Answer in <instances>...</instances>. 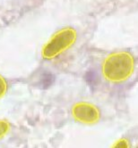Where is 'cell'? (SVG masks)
Instances as JSON below:
<instances>
[{"mask_svg": "<svg viewBox=\"0 0 138 148\" xmlns=\"http://www.w3.org/2000/svg\"><path fill=\"white\" fill-rule=\"evenodd\" d=\"M76 38V31L72 28H65L58 30L42 47V56L45 59L57 57L75 44Z\"/></svg>", "mask_w": 138, "mask_h": 148, "instance_id": "obj_2", "label": "cell"}, {"mask_svg": "<svg viewBox=\"0 0 138 148\" xmlns=\"http://www.w3.org/2000/svg\"><path fill=\"white\" fill-rule=\"evenodd\" d=\"M135 62L132 55L122 51L110 55L102 64L105 79L112 82H121L128 79L134 71Z\"/></svg>", "mask_w": 138, "mask_h": 148, "instance_id": "obj_1", "label": "cell"}, {"mask_svg": "<svg viewBox=\"0 0 138 148\" xmlns=\"http://www.w3.org/2000/svg\"><path fill=\"white\" fill-rule=\"evenodd\" d=\"M72 115L77 121L85 124H92L100 120V111L98 108L86 102H80L74 105Z\"/></svg>", "mask_w": 138, "mask_h": 148, "instance_id": "obj_3", "label": "cell"}, {"mask_svg": "<svg viewBox=\"0 0 138 148\" xmlns=\"http://www.w3.org/2000/svg\"><path fill=\"white\" fill-rule=\"evenodd\" d=\"M10 125L6 121H0V137L4 136L9 130Z\"/></svg>", "mask_w": 138, "mask_h": 148, "instance_id": "obj_4", "label": "cell"}, {"mask_svg": "<svg viewBox=\"0 0 138 148\" xmlns=\"http://www.w3.org/2000/svg\"><path fill=\"white\" fill-rule=\"evenodd\" d=\"M7 89V85H6V80L3 79V77L0 76V98H1L4 95L6 94Z\"/></svg>", "mask_w": 138, "mask_h": 148, "instance_id": "obj_5", "label": "cell"}, {"mask_svg": "<svg viewBox=\"0 0 138 148\" xmlns=\"http://www.w3.org/2000/svg\"><path fill=\"white\" fill-rule=\"evenodd\" d=\"M128 142L125 139H120L119 141L117 142L115 145H113V147H128Z\"/></svg>", "mask_w": 138, "mask_h": 148, "instance_id": "obj_6", "label": "cell"}]
</instances>
